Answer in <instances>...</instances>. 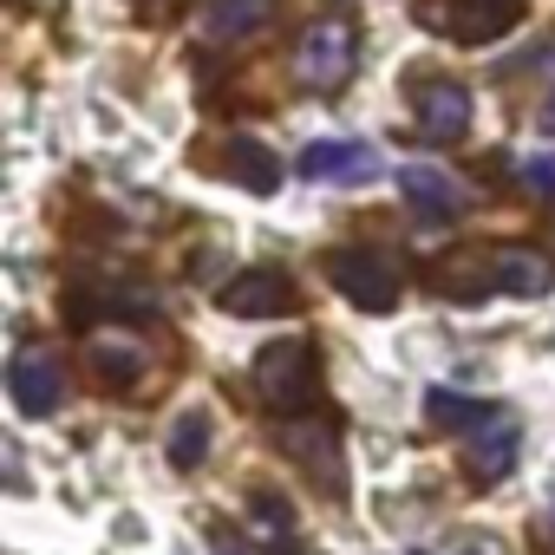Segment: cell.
<instances>
[{
	"label": "cell",
	"instance_id": "11",
	"mask_svg": "<svg viewBox=\"0 0 555 555\" xmlns=\"http://www.w3.org/2000/svg\"><path fill=\"white\" fill-rule=\"evenodd\" d=\"M301 177H314V183H327V177H379V151L373 144H308Z\"/></svg>",
	"mask_w": 555,
	"mask_h": 555
},
{
	"label": "cell",
	"instance_id": "6",
	"mask_svg": "<svg viewBox=\"0 0 555 555\" xmlns=\"http://www.w3.org/2000/svg\"><path fill=\"white\" fill-rule=\"evenodd\" d=\"M412 112H418V131H425L431 144H457V138H470L477 99H470V86H457V79H418V86H412Z\"/></svg>",
	"mask_w": 555,
	"mask_h": 555
},
{
	"label": "cell",
	"instance_id": "14",
	"mask_svg": "<svg viewBox=\"0 0 555 555\" xmlns=\"http://www.w3.org/2000/svg\"><path fill=\"white\" fill-rule=\"evenodd\" d=\"M516 8H522V0H464L457 14H438V21L451 27V40H464V47H470V40H496V34L509 27V14H516Z\"/></svg>",
	"mask_w": 555,
	"mask_h": 555
},
{
	"label": "cell",
	"instance_id": "3",
	"mask_svg": "<svg viewBox=\"0 0 555 555\" xmlns=\"http://www.w3.org/2000/svg\"><path fill=\"white\" fill-rule=\"evenodd\" d=\"M327 282H334L353 308H366V314H392V308H399V274H392L379 255H366V248H334V255H327Z\"/></svg>",
	"mask_w": 555,
	"mask_h": 555
},
{
	"label": "cell",
	"instance_id": "9",
	"mask_svg": "<svg viewBox=\"0 0 555 555\" xmlns=\"http://www.w3.org/2000/svg\"><path fill=\"white\" fill-rule=\"evenodd\" d=\"M555 282V268L535 255V248H496L490 255V295H509V301H542Z\"/></svg>",
	"mask_w": 555,
	"mask_h": 555
},
{
	"label": "cell",
	"instance_id": "5",
	"mask_svg": "<svg viewBox=\"0 0 555 555\" xmlns=\"http://www.w3.org/2000/svg\"><path fill=\"white\" fill-rule=\"evenodd\" d=\"M8 392H14L21 418H53L66 405V366L53 360V347H21L8 366Z\"/></svg>",
	"mask_w": 555,
	"mask_h": 555
},
{
	"label": "cell",
	"instance_id": "19",
	"mask_svg": "<svg viewBox=\"0 0 555 555\" xmlns=\"http://www.w3.org/2000/svg\"><path fill=\"white\" fill-rule=\"evenodd\" d=\"M522 183L535 190V203H555V157H529L522 164Z\"/></svg>",
	"mask_w": 555,
	"mask_h": 555
},
{
	"label": "cell",
	"instance_id": "21",
	"mask_svg": "<svg viewBox=\"0 0 555 555\" xmlns=\"http://www.w3.org/2000/svg\"><path fill=\"white\" fill-rule=\"evenodd\" d=\"M542 125H548V131H555V99H548V105H542Z\"/></svg>",
	"mask_w": 555,
	"mask_h": 555
},
{
	"label": "cell",
	"instance_id": "7",
	"mask_svg": "<svg viewBox=\"0 0 555 555\" xmlns=\"http://www.w3.org/2000/svg\"><path fill=\"white\" fill-rule=\"evenodd\" d=\"M222 314L235 321H274V314H295V282L282 268H248L222 288Z\"/></svg>",
	"mask_w": 555,
	"mask_h": 555
},
{
	"label": "cell",
	"instance_id": "18",
	"mask_svg": "<svg viewBox=\"0 0 555 555\" xmlns=\"http://www.w3.org/2000/svg\"><path fill=\"white\" fill-rule=\"evenodd\" d=\"M248 522L268 529V535H288V529H295V516L282 509V496H248Z\"/></svg>",
	"mask_w": 555,
	"mask_h": 555
},
{
	"label": "cell",
	"instance_id": "8",
	"mask_svg": "<svg viewBox=\"0 0 555 555\" xmlns=\"http://www.w3.org/2000/svg\"><path fill=\"white\" fill-rule=\"evenodd\" d=\"M399 196H405V209H412L418 222H457V209H464L457 177L438 170V164H405V170H399Z\"/></svg>",
	"mask_w": 555,
	"mask_h": 555
},
{
	"label": "cell",
	"instance_id": "15",
	"mask_svg": "<svg viewBox=\"0 0 555 555\" xmlns=\"http://www.w3.org/2000/svg\"><path fill=\"white\" fill-rule=\"evenodd\" d=\"M261 21H268V0H216V8H209V34L216 40H242Z\"/></svg>",
	"mask_w": 555,
	"mask_h": 555
},
{
	"label": "cell",
	"instance_id": "16",
	"mask_svg": "<svg viewBox=\"0 0 555 555\" xmlns=\"http://www.w3.org/2000/svg\"><path fill=\"white\" fill-rule=\"evenodd\" d=\"M203 451H209V412H183V418L170 425V464H177V470H196Z\"/></svg>",
	"mask_w": 555,
	"mask_h": 555
},
{
	"label": "cell",
	"instance_id": "12",
	"mask_svg": "<svg viewBox=\"0 0 555 555\" xmlns=\"http://www.w3.org/2000/svg\"><path fill=\"white\" fill-rule=\"evenodd\" d=\"M222 170H229L242 190H255V196L282 190V157H274L268 144H255V138H229V151H222Z\"/></svg>",
	"mask_w": 555,
	"mask_h": 555
},
{
	"label": "cell",
	"instance_id": "10",
	"mask_svg": "<svg viewBox=\"0 0 555 555\" xmlns=\"http://www.w3.org/2000/svg\"><path fill=\"white\" fill-rule=\"evenodd\" d=\"M274 438L288 444V457H295L301 470H314V464H321V483H327V490H340V464H334V418H321V425H308V418H282V425H274Z\"/></svg>",
	"mask_w": 555,
	"mask_h": 555
},
{
	"label": "cell",
	"instance_id": "17",
	"mask_svg": "<svg viewBox=\"0 0 555 555\" xmlns=\"http://www.w3.org/2000/svg\"><path fill=\"white\" fill-rule=\"evenodd\" d=\"M483 412H490V405H477V399H464V392H444V386L425 399V418H431L438 431H470Z\"/></svg>",
	"mask_w": 555,
	"mask_h": 555
},
{
	"label": "cell",
	"instance_id": "2",
	"mask_svg": "<svg viewBox=\"0 0 555 555\" xmlns=\"http://www.w3.org/2000/svg\"><path fill=\"white\" fill-rule=\"evenodd\" d=\"M314 386H321V353L308 340H274L255 353V392L274 418H295L314 405Z\"/></svg>",
	"mask_w": 555,
	"mask_h": 555
},
{
	"label": "cell",
	"instance_id": "4",
	"mask_svg": "<svg viewBox=\"0 0 555 555\" xmlns=\"http://www.w3.org/2000/svg\"><path fill=\"white\" fill-rule=\"evenodd\" d=\"M516 451H522L516 418H509V412H483V418L464 431V477H470V490L503 483V477H509V464H516Z\"/></svg>",
	"mask_w": 555,
	"mask_h": 555
},
{
	"label": "cell",
	"instance_id": "13",
	"mask_svg": "<svg viewBox=\"0 0 555 555\" xmlns=\"http://www.w3.org/2000/svg\"><path fill=\"white\" fill-rule=\"evenodd\" d=\"M144 347H138V334H99L92 340V373L105 379V386H138V373H144Z\"/></svg>",
	"mask_w": 555,
	"mask_h": 555
},
{
	"label": "cell",
	"instance_id": "1",
	"mask_svg": "<svg viewBox=\"0 0 555 555\" xmlns=\"http://www.w3.org/2000/svg\"><path fill=\"white\" fill-rule=\"evenodd\" d=\"M353 66H360V34H353L347 14H321V21L301 27V40H295V79L308 92H321V99L347 92Z\"/></svg>",
	"mask_w": 555,
	"mask_h": 555
},
{
	"label": "cell",
	"instance_id": "20",
	"mask_svg": "<svg viewBox=\"0 0 555 555\" xmlns=\"http://www.w3.org/2000/svg\"><path fill=\"white\" fill-rule=\"evenodd\" d=\"M451 555H503V548H496V542H483V535H477V542H457V548H451Z\"/></svg>",
	"mask_w": 555,
	"mask_h": 555
}]
</instances>
